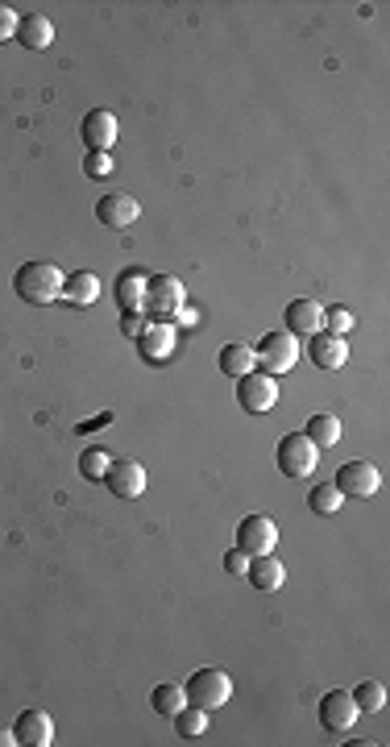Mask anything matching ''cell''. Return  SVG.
<instances>
[{
	"label": "cell",
	"instance_id": "cell-1",
	"mask_svg": "<svg viewBox=\"0 0 390 747\" xmlns=\"http://www.w3.org/2000/svg\"><path fill=\"white\" fill-rule=\"evenodd\" d=\"M63 279H67V274L54 262H25L13 274V291H17V299L34 303V308H46V303L63 299Z\"/></svg>",
	"mask_w": 390,
	"mask_h": 747
},
{
	"label": "cell",
	"instance_id": "cell-2",
	"mask_svg": "<svg viewBox=\"0 0 390 747\" xmlns=\"http://www.w3.org/2000/svg\"><path fill=\"white\" fill-rule=\"evenodd\" d=\"M183 694L191 706H200V710H220V706H229L233 698V677L225 669H200V673H191L187 685H183Z\"/></svg>",
	"mask_w": 390,
	"mask_h": 747
},
{
	"label": "cell",
	"instance_id": "cell-3",
	"mask_svg": "<svg viewBox=\"0 0 390 747\" xmlns=\"http://www.w3.org/2000/svg\"><path fill=\"white\" fill-rule=\"evenodd\" d=\"M254 357L262 362V374L278 378V374H291L299 366V337H291L287 328H278V332H266V337L258 341Z\"/></svg>",
	"mask_w": 390,
	"mask_h": 747
},
{
	"label": "cell",
	"instance_id": "cell-4",
	"mask_svg": "<svg viewBox=\"0 0 390 747\" xmlns=\"http://www.w3.org/2000/svg\"><path fill=\"white\" fill-rule=\"evenodd\" d=\"M274 461H278V474H287V478H308V474H316L320 449H316L303 432H287L283 440H278Z\"/></svg>",
	"mask_w": 390,
	"mask_h": 747
},
{
	"label": "cell",
	"instance_id": "cell-5",
	"mask_svg": "<svg viewBox=\"0 0 390 747\" xmlns=\"http://www.w3.org/2000/svg\"><path fill=\"white\" fill-rule=\"evenodd\" d=\"M237 403H241L249 415H266V411H274V403H278V378L258 374V370L241 374V378H237Z\"/></svg>",
	"mask_w": 390,
	"mask_h": 747
},
{
	"label": "cell",
	"instance_id": "cell-6",
	"mask_svg": "<svg viewBox=\"0 0 390 747\" xmlns=\"http://www.w3.org/2000/svg\"><path fill=\"white\" fill-rule=\"evenodd\" d=\"M142 308H146L150 316H158V320L179 316V312H183V283L175 279V274H154V279L146 283Z\"/></svg>",
	"mask_w": 390,
	"mask_h": 747
},
{
	"label": "cell",
	"instance_id": "cell-7",
	"mask_svg": "<svg viewBox=\"0 0 390 747\" xmlns=\"http://www.w3.org/2000/svg\"><path fill=\"white\" fill-rule=\"evenodd\" d=\"M245 557H262V552H274L278 544V523L270 515H245L237 523V540H233Z\"/></svg>",
	"mask_w": 390,
	"mask_h": 747
},
{
	"label": "cell",
	"instance_id": "cell-8",
	"mask_svg": "<svg viewBox=\"0 0 390 747\" xmlns=\"http://www.w3.org/2000/svg\"><path fill=\"white\" fill-rule=\"evenodd\" d=\"M337 486L345 498H370L378 486H382V474H378V465H370V461H345L341 469H337Z\"/></svg>",
	"mask_w": 390,
	"mask_h": 747
},
{
	"label": "cell",
	"instance_id": "cell-9",
	"mask_svg": "<svg viewBox=\"0 0 390 747\" xmlns=\"http://www.w3.org/2000/svg\"><path fill=\"white\" fill-rule=\"evenodd\" d=\"M100 482L113 490L117 498H142L146 494V469L137 465V461H129V457H121V461H108Z\"/></svg>",
	"mask_w": 390,
	"mask_h": 747
},
{
	"label": "cell",
	"instance_id": "cell-10",
	"mask_svg": "<svg viewBox=\"0 0 390 747\" xmlns=\"http://www.w3.org/2000/svg\"><path fill=\"white\" fill-rule=\"evenodd\" d=\"M357 714H361V710H357V702H353L349 689H332V694L320 698V723H324V731H337V735L353 731Z\"/></svg>",
	"mask_w": 390,
	"mask_h": 747
},
{
	"label": "cell",
	"instance_id": "cell-11",
	"mask_svg": "<svg viewBox=\"0 0 390 747\" xmlns=\"http://www.w3.org/2000/svg\"><path fill=\"white\" fill-rule=\"evenodd\" d=\"M137 216H142V204L125 196V191H108V196L96 200V220L104 229H129Z\"/></svg>",
	"mask_w": 390,
	"mask_h": 747
},
{
	"label": "cell",
	"instance_id": "cell-12",
	"mask_svg": "<svg viewBox=\"0 0 390 747\" xmlns=\"http://www.w3.org/2000/svg\"><path fill=\"white\" fill-rule=\"evenodd\" d=\"M308 357H312L316 370L332 374L349 362V341L337 337V332H316V337H308Z\"/></svg>",
	"mask_w": 390,
	"mask_h": 747
},
{
	"label": "cell",
	"instance_id": "cell-13",
	"mask_svg": "<svg viewBox=\"0 0 390 747\" xmlns=\"http://www.w3.org/2000/svg\"><path fill=\"white\" fill-rule=\"evenodd\" d=\"M79 137H83V146L96 150V154H108L117 142V117L108 113V108H92L88 117H83L79 125Z\"/></svg>",
	"mask_w": 390,
	"mask_h": 747
},
{
	"label": "cell",
	"instance_id": "cell-14",
	"mask_svg": "<svg viewBox=\"0 0 390 747\" xmlns=\"http://www.w3.org/2000/svg\"><path fill=\"white\" fill-rule=\"evenodd\" d=\"M13 735H17V743H25V747H50V743H54V718H50L46 710L30 706V710L17 714Z\"/></svg>",
	"mask_w": 390,
	"mask_h": 747
},
{
	"label": "cell",
	"instance_id": "cell-15",
	"mask_svg": "<svg viewBox=\"0 0 390 747\" xmlns=\"http://www.w3.org/2000/svg\"><path fill=\"white\" fill-rule=\"evenodd\" d=\"M283 320L291 337H316V332H324V308L316 299H291Z\"/></svg>",
	"mask_w": 390,
	"mask_h": 747
},
{
	"label": "cell",
	"instance_id": "cell-16",
	"mask_svg": "<svg viewBox=\"0 0 390 747\" xmlns=\"http://www.w3.org/2000/svg\"><path fill=\"white\" fill-rule=\"evenodd\" d=\"M245 581H249L254 590H262V594H274V590L287 581V569H283V561H278L274 552H262V557H249Z\"/></svg>",
	"mask_w": 390,
	"mask_h": 747
},
{
	"label": "cell",
	"instance_id": "cell-17",
	"mask_svg": "<svg viewBox=\"0 0 390 747\" xmlns=\"http://www.w3.org/2000/svg\"><path fill=\"white\" fill-rule=\"evenodd\" d=\"M25 50H46L54 42V21L46 13H25L17 17V34H13Z\"/></svg>",
	"mask_w": 390,
	"mask_h": 747
},
{
	"label": "cell",
	"instance_id": "cell-18",
	"mask_svg": "<svg viewBox=\"0 0 390 747\" xmlns=\"http://www.w3.org/2000/svg\"><path fill=\"white\" fill-rule=\"evenodd\" d=\"M63 299L75 303V308H92V303L100 299V279L92 270H75L63 279Z\"/></svg>",
	"mask_w": 390,
	"mask_h": 747
},
{
	"label": "cell",
	"instance_id": "cell-19",
	"mask_svg": "<svg viewBox=\"0 0 390 747\" xmlns=\"http://www.w3.org/2000/svg\"><path fill=\"white\" fill-rule=\"evenodd\" d=\"M216 366H220V374H229V378H241V374H249V370L258 366V357H254V345H241V341L225 345V349H220V357H216Z\"/></svg>",
	"mask_w": 390,
	"mask_h": 747
},
{
	"label": "cell",
	"instance_id": "cell-20",
	"mask_svg": "<svg viewBox=\"0 0 390 747\" xmlns=\"http://www.w3.org/2000/svg\"><path fill=\"white\" fill-rule=\"evenodd\" d=\"M146 283H150V274H146V270H125L121 279H117V303H121L125 312H137V308H142Z\"/></svg>",
	"mask_w": 390,
	"mask_h": 747
},
{
	"label": "cell",
	"instance_id": "cell-21",
	"mask_svg": "<svg viewBox=\"0 0 390 747\" xmlns=\"http://www.w3.org/2000/svg\"><path fill=\"white\" fill-rule=\"evenodd\" d=\"M303 436H308L316 449H332V445H341V420H337V415H328V411H320V415L308 420Z\"/></svg>",
	"mask_w": 390,
	"mask_h": 747
},
{
	"label": "cell",
	"instance_id": "cell-22",
	"mask_svg": "<svg viewBox=\"0 0 390 747\" xmlns=\"http://www.w3.org/2000/svg\"><path fill=\"white\" fill-rule=\"evenodd\" d=\"M175 718V735L179 739H200L204 731H208V710H200V706H183V710H175L171 714Z\"/></svg>",
	"mask_w": 390,
	"mask_h": 747
},
{
	"label": "cell",
	"instance_id": "cell-23",
	"mask_svg": "<svg viewBox=\"0 0 390 747\" xmlns=\"http://www.w3.org/2000/svg\"><path fill=\"white\" fill-rule=\"evenodd\" d=\"M142 349H146V357H154V362H158V357H166V353L175 349V328H171V324L146 328V332H142Z\"/></svg>",
	"mask_w": 390,
	"mask_h": 747
},
{
	"label": "cell",
	"instance_id": "cell-24",
	"mask_svg": "<svg viewBox=\"0 0 390 747\" xmlns=\"http://www.w3.org/2000/svg\"><path fill=\"white\" fill-rule=\"evenodd\" d=\"M150 706L162 714V718H171L175 710H183L187 706V694H183V685H154V694H150Z\"/></svg>",
	"mask_w": 390,
	"mask_h": 747
},
{
	"label": "cell",
	"instance_id": "cell-25",
	"mask_svg": "<svg viewBox=\"0 0 390 747\" xmlns=\"http://www.w3.org/2000/svg\"><path fill=\"white\" fill-rule=\"evenodd\" d=\"M308 507H312L316 515L328 519V515H337V511L345 507V494H341L337 486H332V482H324V486H316V490L308 494Z\"/></svg>",
	"mask_w": 390,
	"mask_h": 747
},
{
	"label": "cell",
	"instance_id": "cell-26",
	"mask_svg": "<svg viewBox=\"0 0 390 747\" xmlns=\"http://www.w3.org/2000/svg\"><path fill=\"white\" fill-rule=\"evenodd\" d=\"M349 694H353L357 710H366V714H378L386 706V685L382 681H361L357 689H349Z\"/></svg>",
	"mask_w": 390,
	"mask_h": 747
},
{
	"label": "cell",
	"instance_id": "cell-27",
	"mask_svg": "<svg viewBox=\"0 0 390 747\" xmlns=\"http://www.w3.org/2000/svg\"><path fill=\"white\" fill-rule=\"evenodd\" d=\"M108 461H113V457H108L100 445H88V449L79 453V474L88 478V482H100V478H104V469H108Z\"/></svg>",
	"mask_w": 390,
	"mask_h": 747
},
{
	"label": "cell",
	"instance_id": "cell-28",
	"mask_svg": "<svg viewBox=\"0 0 390 747\" xmlns=\"http://www.w3.org/2000/svg\"><path fill=\"white\" fill-rule=\"evenodd\" d=\"M349 328H353V312L349 308H341V303L324 308V332H337V337H345Z\"/></svg>",
	"mask_w": 390,
	"mask_h": 747
},
{
	"label": "cell",
	"instance_id": "cell-29",
	"mask_svg": "<svg viewBox=\"0 0 390 747\" xmlns=\"http://www.w3.org/2000/svg\"><path fill=\"white\" fill-rule=\"evenodd\" d=\"M83 175H88V179H108V175H113V158L88 150V158H83Z\"/></svg>",
	"mask_w": 390,
	"mask_h": 747
},
{
	"label": "cell",
	"instance_id": "cell-30",
	"mask_svg": "<svg viewBox=\"0 0 390 747\" xmlns=\"http://www.w3.org/2000/svg\"><path fill=\"white\" fill-rule=\"evenodd\" d=\"M225 569H229L233 577H245V569H249V557H245V552H241L237 544L225 552Z\"/></svg>",
	"mask_w": 390,
	"mask_h": 747
},
{
	"label": "cell",
	"instance_id": "cell-31",
	"mask_svg": "<svg viewBox=\"0 0 390 747\" xmlns=\"http://www.w3.org/2000/svg\"><path fill=\"white\" fill-rule=\"evenodd\" d=\"M17 34V13L9 5H0V42H9Z\"/></svg>",
	"mask_w": 390,
	"mask_h": 747
},
{
	"label": "cell",
	"instance_id": "cell-32",
	"mask_svg": "<svg viewBox=\"0 0 390 747\" xmlns=\"http://www.w3.org/2000/svg\"><path fill=\"white\" fill-rule=\"evenodd\" d=\"M121 328L129 332V337H133V332H137V312H125V320H121Z\"/></svg>",
	"mask_w": 390,
	"mask_h": 747
},
{
	"label": "cell",
	"instance_id": "cell-33",
	"mask_svg": "<svg viewBox=\"0 0 390 747\" xmlns=\"http://www.w3.org/2000/svg\"><path fill=\"white\" fill-rule=\"evenodd\" d=\"M13 743H17V735L9 727H0V747H13Z\"/></svg>",
	"mask_w": 390,
	"mask_h": 747
}]
</instances>
